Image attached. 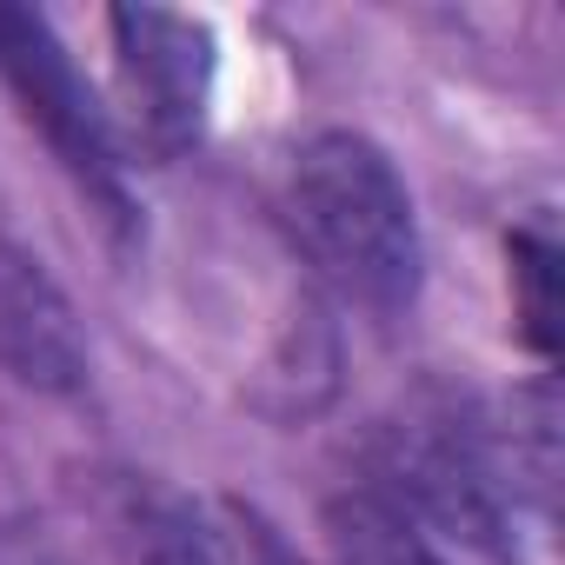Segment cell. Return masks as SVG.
Here are the masks:
<instances>
[{
  "label": "cell",
  "mask_w": 565,
  "mask_h": 565,
  "mask_svg": "<svg viewBox=\"0 0 565 565\" xmlns=\"http://www.w3.org/2000/svg\"><path fill=\"white\" fill-rule=\"evenodd\" d=\"M512 294H519L525 347L552 360V347H558V246L545 226H525L512 239Z\"/></svg>",
  "instance_id": "cell-6"
},
{
  "label": "cell",
  "mask_w": 565,
  "mask_h": 565,
  "mask_svg": "<svg viewBox=\"0 0 565 565\" xmlns=\"http://www.w3.org/2000/svg\"><path fill=\"white\" fill-rule=\"evenodd\" d=\"M340 565H439L419 539V519H406L386 492H353L327 519Z\"/></svg>",
  "instance_id": "cell-5"
},
{
  "label": "cell",
  "mask_w": 565,
  "mask_h": 565,
  "mask_svg": "<svg viewBox=\"0 0 565 565\" xmlns=\"http://www.w3.org/2000/svg\"><path fill=\"white\" fill-rule=\"evenodd\" d=\"M0 373H14L34 393H61V399L87 386L81 320L67 294L54 287V273L14 239H0Z\"/></svg>",
  "instance_id": "cell-4"
},
{
  "label": "cell",
  "mask_w": 565,
  "mask_h": 565,
  "mask_svg": "<svg viewBox=\"0 0 565 565\" xmlns=\"http://www.w3.org/2000/svg\"><path fill=\"white\" fill-rule=\"evenodd\" d=\"M0 74H8L14 100L28 107V120L47 134V147L74 167V180L127 213V186H120V147H114V127L94 100V87L81 81L74 54L61 47V34L28 14V8H0Z\"/></svg>",
  "instance_id": "cell-2"
},
{
  "label": "cell",
  "mask_w": 565,
  "mask_h": 565,
  "mask_svg": "<svg viewBox=\"0 0 565 565\" xmlns=\"http://www.w3.org/2000/svg\"><path fill=\"white\" fill-rule=\"evenodd\" d=\"M246 565H287V558H279V552H266V545H253V558Z\"/></svg>",
  "instance_id": "cell-7"
},
{
  "label": "cell",
  "mask_w": 565,
  "mask_h": 565,
  "mask_svg": "<svg viewBox=\"0 0 565 565\" xmlns=\"http://www.w3.org/2000/svg\"><path fill=\"white\" fill-rule=\"evenodd\" d=\"M114 54H120V81L147 120V134L160 147H180L200 134L206 120V94H213V34L193 14H167V8H114Z\"/></svg>",
  "instance_id": "cell-3"
},
{
  "label": "cell",
  "mask_w": 565,
  "mask_h": 565,
  "mask_svg": "<svg viewBox=\"0 0 565 565\" xmlns=\"http://www.w3.org/2000/svg\"><path fill=\"white\" fill-rule=\"evenodd\" d=\"M287 213L307 259L366 313H399L419 294V220L399 167L366 134H313L287 173Z\"/></svg>",
  "instance_id": "cell-1"
}]
</instances>
